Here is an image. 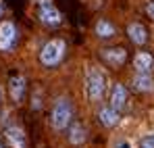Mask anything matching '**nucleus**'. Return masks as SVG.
<instances>
[{
	"mask_svg": "<svg viewBox=\"0 0 154 148\" xmlns=\"http://www.w3.org/2000/svg\"><path fill=\"white\" fill-rule=\"evenodd\" d=\"M71 119H73V106L67 98H58L52 106V115H50V123L56 131L60 129H67L71 125Z\"/></svg>",
	"mask_w": 154,
	"mask_h": 148,
	"instance_id": "f257e3e1",
	"label": "nucleus"
},
{
	"mask_svg": "<svg viewBox=\"0 0 154 148\" xmlns=\"http://www.w3.org/2000/svg\"><path fill=\"white\" fill-rule=\"evenodd\" d=\"M65 50H67V46H65L63 40H50V42H46L42 46V50H40V63L44 67H56L63 61Z\"/></svg>",
	"mask_w": 154,
	"mask_h": 148,
	"instance_id": "f03ea898",
	"label": "nucleus"
},
{
	"mask_svg": "<svg viewBox=\"0 0 154 148\" xmlns=\"http://www.w3.org/2000/svg\"><path fill=\"white\" fill-rule=\"evenodd\" d=\"M85 88H88V96L90 100H100L104 96V88H106V77L100 69L90 67L85 73Z\"/></svg>",
	"mask_w": 154,
	"mask_h": 148,
	"instance_id": "7ed1b4c3",
	"label": "nucleus"
},
{
	"mask_svg": "<svg viewBox=\"0 0 154 148\" xmlns=\"http://www.w3.org/2000/svg\"><path fill=\"white\" fill-rule=\"evenodd\" d=\"M38 17H40L42 23L48 25V27H56V25L63 21L58 8L52 4L50 0H40V4H38Z\"/></svg>",
	"mask_w": 154,
	"mask_h": 148,
	"instance_id": "20e7f679",
	"label": "nucleus"
},
{
	"mask_svg": "<svg viewBox=\"0 0 154 148\" xmlns=\"http://www.w3.org/2000/svg\"><path fill=\"white\" fill-rule=\"evenodd\" d=\"M15 40H17V29H15V25L11 23V21L0 23V50H2V52H8V50L13 48Z\"/></svg>",
	"mask_w": 154,
	"mask_h": 148,
	"instance_id": "39448f33",
	"label": "nucleus"
},
{
	"mask_svg": "<svg viewBox=\"0 0 154 148\" xmlns=\"http://www.w3.org/2000/svg\"><path fill=\"white\" fill-rule=\"evenodd\" d=\"M125 104H127V90H125V86L123 83H115L112 90H110V106L121 113L125 109Z\"/></svg>",
	"mask_w": 154,
	"mask_h": 148,
	"instance_id": "423d86ee",
	"label": "nucleus"
},
{
	"mask_svg": "<svg viewBox=\"0 0 154 148\" xmlns=\"http://www.w3.org/2000/svg\"><path fill=\"white\" fill-rule=\"evenodd\" d=\"M102 58L110 67H121L127 61V50L125 48H106V50H102Z\"/></svg>",
	"mask_w": 154,
	"mask_h": 148,
	"instance_id": "0eeeda50",
	"label": "nucleus"
},
{
	"mask_svg": "<svg viewBox=\"0 0 154 148\" xmlns=\"http://www.w3.org/2000/svg\"><path fill=\"white\" fill-rule=\"evenodd\" d=\"M127 36H129V40L133 44H137V46H142V44L148 42V31H146V27L142 23H129L127 25Z\"/></svg>",
	"mask_w": 154,
	"mask_h": 148,
	"instance_id": "6e6552de",
	"label": "nucleus"
},
{
	"mask_svg": "<svg viewBox=\"0 0 154 148\" xmlns=\"http://www.w3.org/2000/svg\"><path fill=\"white\" fill-rule=\"evenodd\" d=\"M98 119H100V123H102L104 127H115V125L119 123L121 115H119L117 109H112V106H104V109H100V113H98Z\"/></svg>",
	"mask_w": 154,
	"mask_h": 148,
	"instance_id": "1a4fd4ad",
	"label": "nucleus"
},
{
	"mask_svg": "<svg viewBox=\"0 0 154 148\" xmlns=\"http://www.w3.org/2000/svg\"><path fill=\"white\" fill-rule=\"evenodd\" d=\"M133 65H135L137 73H150V69L154 65V56L150 52H137L133 58Z\"/></svg>",
	"mask_w": 154,
	"mask_h": 148,
	"instance_id": "9d476101",
	"label": "nucleus"
},
{
	"mask_svg": "<svg viewBox=\"0 0 154 148\" xmlns=\"http://www.w3.org/2000/svg\"><path fill=\"white\" fill-rule=\"evenodd\" d=\"M8 90H11V98L15 100V102H19V100L23 98V92H25V79L21 75L13 77L8 81Z\"/></svg>",
	"mask_w": 154,
	"mask_h": 148,
	"instance_id": "9b49d317",
	"label": "nucleus"
},
{
	"mask_svg": "<svg viewBox=\"0 0 154 148\" xmlns=\"http://www.w3.org/2000/svg\"><path fill=\"white\" fill-rule=\"evenodd\" d=\"M131 83H133V88L137 92H148V90L154 88V79L150 77V73H135Z\"/></svg>",
	"mask_w": 154,
	"mask_h": 148,
	"instance_id": "f8f14e48",
	"label": "nucleus"
},
{
	"mask_svg": "<svg viewBox=\"0 0 154 148\" xmlns=\"http://www.w3.org/2000/svg\"><path fill=\"white\" fill-rule=\"evenodd\" d=\"M6 138H8V142L15 148H25V136H23V131H21L19 127L11 125V127L6 129Z\"/></svg>",
	"mask_w": 154,
	"mask_h": 148,
	"instance_id": "ddd939ff",
	"label": "nucleus"
},
{
	"mask_svg": "<svg viewBox=\"0 0 154 148\" xmlns=\"http://www.w3.org/2000/svg\"><path fill=\"white\" fill-rule=\"evenodd\" d=\"M94 29H96V36L102 38V40H108V38L115 36V25L110 23V21H106V19H100Z\"/></svg>",
	"mask_w": 154,
	"mask_h": 148,
	"instance_id": "4468645a",
	"label": "nucleus"
},
{
	"mask_svg": "<svg viewBox=\"0 0 154 148\" xmlns=\"http://www.w3.org/2000/svg\"><path fill=\"white\" fill-rule=\"evenodd\" d=\"M85 140V129L81 123H71L69 125V142L71 144H81Z\"/></svg>",
	"mask_w": 154,
	"mask_h": 148,
	"instance_id": "2eb2a0df",
	"label": "nucleus"
},
{
	"mask_svg": "<svg viewBox=\"0 0 154 148\" xmlns=\"http://www.w3.org/2000/svg\"><path fill=\"white\" fill-rule=\"evenodd\" d=\"M140 148H154V134L152 136H146V138L140 142Z\"/></svg>",
	"mask_w": 154,
	"mask_h": 148,
	"instance_id": "dca6fc26",
	"label": "nucleus"
},
{
	"mask_svg": "<svg viewBox=\"0 0 154 148\" xmlns=\"http://www.w3.org/2000/svg\"><path fill=\"white\" fill-rule=\"evenodd\" d=\"M146 13H148L150 19H154V0H148V4H146Z\"/></svg>",
	"mask_w": 154,
	"mask_h": 148,
	"instance_id": "f3484780",
	"label": "nucleus"
},
{
	"mask_svg": "<svg viewBox=\"0 0 154 148\" xmlns=\"http://www.w3.org/2000/svg\"><path fill=\"white\" fill-rule=\"evenodd\" d=\"M119 148H129V144H119Z\"/></svg>",
	"mask_w": 154,
	"mask_h": 148,
	"instance_id": "a211bd4d",
	"label": "nucleus"
},
{
	"mask_svg": "<svg viewBox=\"0 0 154 148\" xmlns=\"http://www.w3.org/2000/svg\"><path fill=\"white\" fill-rule=\"evenodd\" d=\"M0 15H2V4H0Z\"/></svg>",
	"mask_w": 154,
	"mask_h": 148,
	"instance_id": "6ab92c4d",
	"label": "nucleus"
}]
</instances>
